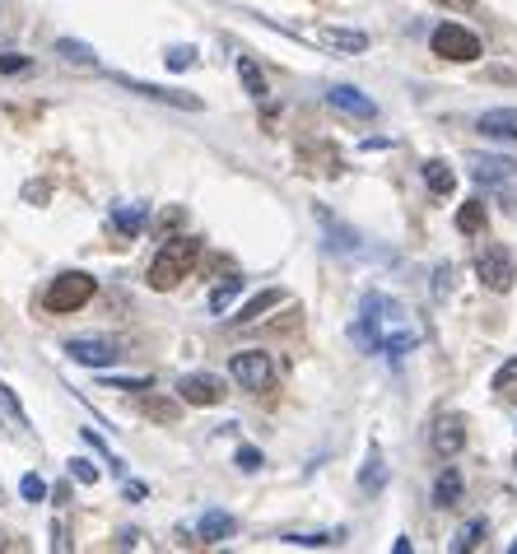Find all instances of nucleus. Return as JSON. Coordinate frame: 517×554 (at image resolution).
<instances>
[{
	"label": "nucleus",
	"instance_id": "obj_16",
	"mask_svg": "<svg viewBox=\"0 0 517 554\" xmlns=\"http://www.w3.org/2000/svg\"><path fill=\"white\" fill-rule=\"evenodd\" d=\"M462 471L457 466H448V471L434 480V508H457V499H462Z\"/></svg>",
	"mask_w": 517,
	"mask_h": 554
},
{
	"label": "nucleus",
	"instance_id": "obj_13",
	"mask_svg": "<svg viewBox=\"0 0 517 554\" xmlns=\"http://www.w3.org/2000/svg\"><path fill=\"white\" fill-rule=\"evenodd\" d=\"M517 173V163L513 159H504V154H471V177L476 182H508V177Z\"/></svg>",
	"mask_w": 517,
	"mask_h": 554
},
{
	"label": "nucleus",
	"instance_id": "obj_33",
	"mask_svg": "<svg viewBox=\"0 0 517 554\" xmlns=\"http://www.w3.org/2000/svg\"><path fill=\"white\" fill-rule=\"evenodd\" d=\"M233 461H238L243 471H261V452H257V447H238V457H233Z\"/></svg>",
	"mask_w": 517,
	"mask_h": 554
},
{
	"label": "nucleus",
	"instance_id": "obj_23",
	"mask_svg": "<svg viewBox=\"0 0 517 554\" xmlns=\"http://www.w3.org/2000/svg\"><path fill=\"white\" fill-rule=\"evenodd\" d=\"M0 424H14V429H28V415H24V406L14 401V392L0 382Z\"/></svg>",
	"mask_w": 517,
	"mask_h": 554
},
{
	"label": "nucleus",
	"instance_id": "obj_3",
	"mask_svg": "<svg viewBox=\"0 0 517 554\" xmlns=\"http://www.w3.org/2000/svg\"><path fill=\"white\" fill-rule=\"evenodd\" d=\"M94 275H84V271H66V275H56L52 284H47V294H42V308L47 312H80L89 298H94Z\"/></svg>",
	"mask_w": 517,
	"mask_h": 554
},
{
	"label": "nucleus",
	"instance_id": "obj_25",
	"mask_svg": "<svg viewBox=\"0 0 517 554\" xmlns=\"http://www.w3.org/2000/svg\"><path fill=\"white\" fill-rule=\"evenodd\" d=\"M457 229L462 233H485V201H466L457 210Z\"/></svg>",
	"mask_w": 517,
	"mask_h": 554
},
{
	"label": "nucleus",
	"instance_id": "obj_31",
	"mask_svg": "<svg viewBox=\"0 0 517 554\" xmlns=\"http://www.w3.org/2000/svg\"><path fill=\"white\" fill-rule=\"evenodd\" d=\"M70 475H75L80 485H98V471H94V461H84V457H75V461H70Z\"/></svg>",
	"mask_w": 517,
	"mask_h": 554
},
{
	"label": "nucleus",
	"instance_id": "obj_5",
	"mask_svg": "<svg viewBox=\"0 0 517 554\" xmlns=\"http://www.w3.org/2000/svg\"><path fill=\"white\" fill-rule=\"evenodd\" d=\"M429 47H434V56H443V61H480V38L462 24H438Z\"/></svg>",
	"mask_w": 517,
	"mask_h": 554
},
{
	"label": "nucleus",
	"instance_id": "obj_19",
	"mask_svg": "<svg viewBox=\"0 0 517 554\" xmlns=\"http://www.w3.org/2000/svg\"><path fill=\"white\" fill-rule=\"evenodd\" d=\"M275 303H285V294H280V289H266V294H257L252 298V303H243V308H238V317H233V326H252L261 317V312H271Z\"/></svg>",
	"mask_w": 517,
	"mask_h": 554
},
{
	"label": "nucleus",
	"instance_id": "obj_8",
	"mask_svg": "<svg viewBox=\"0 0 517 554\" xmlns=\"http://www.w3.org/2000/svg\"><path fill=\"white\" fill-rule=\"evenodd\" d=\"M177 401H187V406H219L224 401V382L215 373H187V378L177 382Z\"/></svg>",
	"mask_w": 517,
	"mask_h": 554
},
{
	"label": "nucleus",
	"instance_id": "obj_32",
	"mask_svg": "<svg viewBox=\"0 0 517 554\" xmlns=\"http://www.w3.org/2000/svg\"><path fill=\"white\" fill-rule=\"evenodd\" d=\"M513 382H517V359H508V364L494 373V392H508Z\"/></svg>",
	"mask_w": 517,
	"mask_h": 554
},
{
	"label": "nucleus",
	"instance_id": "obj_22",
	"mask_svg": "<svg viewBox=\"0 0 517 554\" xmlns=\"http://www.w3.org/2000/svg\"><path fill=\"white\" fill-rule=\"evenodd\" d=\"M56 56H66L75 66H98V56L89 42H75V38H56Z\"/></svg>",
	"mask_w": 517,
	"mask_h": 554
},
{
	"label": "nucleus",
	"instance_id": "obj_17",
	"mask_svg": "<svg viewBox=\"0 0 517 554\" xmlns=\"http://www.w3.org/2000/svg\"><path fill=\"white\" fill-rule=\"evenodd\" d=\"M317 38L327 47H336V52H364L368 47V33H359V28H322Z\"/></svg>",
	"mask_w": 517,
	"mask_h": 554
},
{
	"label": "nucleus",
	"instance_id": "obj_29",
	"mask_svg": "<svg viewBox=\"0 0 517 554\" xmlns=\"http://www.w3.org/2000/svg\"><path fill=\"white\" fill-rule=\"evenodd\" d=\"M480 536H485V522L476 517L471 527H462V536L452 541V550H457V554H462V550H476V545H480Z\"/></svg>",
	"mask_w": 517,
	"mask_h": 554
},
{
	"label": "nucleus",
	"instance_id": "obj_15",
	"mask_svg": "<svg viewBox=\"0 0 517 554\" xmlns=\"http://www.w3.org/2000/svg\"><path fill=\"white\" fill-rule=\"evenodd\" d=\"M233 531H238V522H233L229 513H219V508H210V513L196 522V536H201L205 545H219V541H229Z\"/></svg>",
	"mask_w": 517,
	"mask_h": 554
},
{
	"label": "nucleus",
	"instance_id": "obj_30",
	"mask_svg": "<svg viewBox=\"0 0 517 554\" xmlns=\"http://www.w3.org/2000/svg\"><path fill=\"white\" fill-rule=\"evenodd\" d=\"M24 70H33V61L19 52H0V75H24Z\"/></svg>",
	"mask_w": 517,
	"mask_h": 554
},
{
	"label": "nucleus",
	"instance_id": "obj_10",
	"mask_svg": "<svg viewBox=\"0 0 517 554\" xmlns=\"http://www.w3.org/2000/svg\"><path fill=\"white\" fill-rule=\"evenodd\" d=\"M429 447H434L438 457H457V452L466 447V419L462 415H443L434 429H429Z\"/></svg>",
	"mask_w": 517,
	"mask_h": 554
},
{
	"label": "nucleus",
	"instance_id": "obj_36",
	"mask_svg": "<svg viewBox=\"0 0 517 554\" xmlns=\"http://www.w3.org/2000/svg\"><path fill=\"white\" fill-rule=\"evenodd\" d=\"M438 5H452V10H471L476 0H438Z\"/></svg>",
	"mask_w": 517,
	"mask_h": 554
},
{
	"label": "nucleus",
	"instance_id": "obj_20",
	"mask_svg": "<svg viewBox=\"0 0 517 554\" xmlns=\"http://www.w3.org/2000/svg\"><path fill=\"white\" fill-rule=\"evenodd\" d=\"M238 80H243V89L252 98H266L271 89H266V75H261V66L252 61V56H238Z\"/></svg>",
	"mask_w": 517,
	"mask_h": 554
},
{
	"label": "nucleus",
	"instance_id": "obj_18",
	"mask_svg": "<svg viewBox=\"0 0 517 554\" xmlns=\"http://www.w3.org/2000/svg\"><path fill=\"white\" fill-rule=\"evenodd\" d=\"M424 187L434 191V196H452V187H457V173H452L443 159H429V163H424Z\"/></svg>",
	"mask_w": 517,
	"mask_h": 554
},
{
	"label": "nucleus",
	"instance_id": "obj_21",
	"mask_svg": "<svg viewBox=\"0 0 517 554\" xmlns=\"http://www.w3.org/2000/svg\"><path fill=\"white\" fill-rule=\"evenodd\" d=\"M382 485H387V466H382L378 447H373V452H368V461H364V471H359V489H364V494H378Z\"/></svg>",
	"mask_w": 517,
	"mask_h": 554
},
{
	"label": "nucleus",
	"instance_id": "obj_24",
	"mask_svg": "<svg viewBox=\"0 0 517 554\" xmlns=\"http://www.w3.org/2000/svg\"><path fill=\"white\" fill-rule=\"evenodd\" d=\"M238 294H243V280H238V275H229L224 284H215V289H210V298H205V303H210V312H224Z\"/></svg>",
	"mask_w": 517,
	"mask_h": 554
},
{
	"label": "nucleus",
	"instance_id": "obj_4",
	"mask_svg": "<svg viewBox=\"0 0 517 554\" xmlns=\"http://www.w3.org/2000/svg\"><path fill=\"white\" fill-rule=\"evenodd\" d=\"M229 373L243 392H271L275 387V364L266 350H243L229 359Z\"/></svg>",
	"mask_w": 517,
	"mask_h": 554
},
{
	"label": "nucleus",
	"instance_id": "obj_14",
	"mask_svg": "<svg viewBox=\"0 0 517 554\" xmlns=\"http://www.w3.org/2000/svg\"><path fill=\"white\" fill-rule=\"evenodd\" d=\"M150 224V205H136V201H126V205H112V229L122 233L126 243L131 238H140V229Z\"/></svg>",
	"mask_w": 517,
	"mask_h": 554
},
{
	"label": "nucleus",
	"instance_id": "obj_9",
	"mask_svg": "<svg viewBox=\"0 0 517 554\" xmlns=\"http://www.w3.org/2000/svg\"><path fill=\"white\" fill-rule=\"evenodd\" d=\"M327 103L336 112H345V117H359V122H373V117H378V103H373L368 94H359L354 84H331Z\"/></svg>",
	"mask_w": 517,
	"mask_h": 554
},
{
	"label": "nucleus",
	"instance_id": "obj_28",
	"mask_svg": "<svg viewBox=\"0 0 517 554\" xmlns=\"http://www.w3.org/2000/svg\"><path fill=\"white\" fill-rule=\"evenodd\" d=\"M164 66L168 70H191V66H196V47H168Z\"/></svg>",
	"mask_w": 517,
	"mask_h": 554
},
{
	"label": "nucleus",
	"instance_id": "obj_6",
	"mask_svg": "<svg viewBox=\"0 0 517 554\" xmlns=\"http://www.w3.org/2000/svg\"><path fill=\"white\" fill-rule=\"evenodd\" d=\"M476 275H480V284H485V289L504 294V289H513L517 266H513V257H508L504 247H485V252L476 257Z\"/></svg>",
	"mask_w": 517,
	"mask_h": 554
},
{
	"label": "nucleus",
	"instance_id": "obj_1",
	"mask_svg": "<svg viewBox=\"0 0 517 554\" xmlns=\"http://www.w3.org/2000/svg\"><path fill=\"white\" fill-rule=\"evenodd\" d=\"M350 340L368 354L401 359V354H410L420 345V326H415V317H410L396 298L373 289V294L359 298V317H354V326H350Z\"/></svg>",
	"mask_w": 517,
	"mask_h": 554
},
{
	"label": "nucleus",
	"instance_id": "obj_7",
	"mask_svg": "<svg viewBox=\"0 0 517 554\" xmlns=\"http://www.w3.org/2000/svg\"><path fill=\"white\" fill-rule=\"evenodd\" d=\"M66 354L75 359V364H84V368H108V364L122 359V345H117V340L80 336V340H70V345H66Z\"/></svg>",
	"mask_w": 517,
	"mask_h": 554
},
{
	"label": "nucleus",
	"instance_id": "obj_35",
	"mask_svg": "<svg viewBox=\"0 0 517 554\" xmlns=\"http://www.w3.org/2000/svg\"><path fill=\"white\" fill-rule=\"evenodd\" d=\"M145 410H150V415H159V419H173V406H164V401H145Z\"/></svg>",
	"mask_w": 517,
	"mask_h": 554
},
{
	"label": "nucleus",
	"instance_id": "obj_26",
	"mask_svg": "<svg viewBox=\"0 0 517 554\" xmlns=\"http://www.w3.org/2000/svg\"><path fill=\"white\" fill-rule=\"evenodd\" d=\"M285 545H303V550H317V545H341V531H294V536H285Z\"/></svg>",
	"mask_w": 517,
	"mask_h": 554
},
{
	"label": "nucleus",
	"instance_id": "obj_37",
	"mask_svg": "<svg viewBox=\"0 0 517 554\" xmlns=\"http://www.w3.org/2000/svg\"><path fill=\"white\" fill-rule=\"evenodd\" d=\"M508 550H513V554H517V541H513V545H508Z\"/></svg>",
	"mask_w": 517,
	"mask_h": 554
},
{
	"label": "nucleus",
	"instance_id": "obj_27",
	"mask_svg": "<svg viewBox=\"0 0 517 554\" xmlns=\"http://www.w3.org/2000/svg\"><path fill=\"white\" fill-rule=\"evenodd\" d=\"M19 494H24L28 503H42V499H47V480H42L38 471H28L24 480H19Z\"/></svg>",
	"mask_w": 517,
	"mask_h": 554
},
{
	"label": "nucleus",
	"instance_id": "obj_2",
	"mask_svg": "<svg viewBox=\"0 0 517 554\" xmlns=\"http://www.w3.org/2000/svg\"><path fill=\"white\" fill-rule=\"evenodd\" d=\"M196 257H201V243H196V238H168L150 261V289L168 294L173 284L187 280V271L196 266Z\"/></svg>",
	"mask_w": 517,
	"mask_h": 554
},
{
	"label": "nucleus",
	"instance_id": "obj_11",
	"mask_svg": "<svg viewBox=\"0 0 517 554\" xmlns=\"http://www.w3.org/2000/svg\"><path fill=\"white\" fill-rule=\"evenodd\" d=\"M122 89H131V94L140 98H154V103H168V108H187V112H201V98H191V94H173V89H159V84H140V80H117Z\"/></svg>",
	"mask_w": 517,
	"mask_h": 554
},
{
	"label": "nucleus",
	"instance_id": "obj_12",
	"mask_svg": "<svg viewBox=\"0 0 517 554\" xmlns=\"http://www.w3.org/2000/svg\"><path fill=\"white\" fill-rule=\"evenodd\" d=\"M476 131L485 140H517V108H490V112H480Z\"/></svg>",
	"mask_w": 517,
	"mask_h": 554
},
{
	"label": "nucleus",
	"instance_id": "obj_34",
	"mask_svg": "<svg viewBox=\"0 0 517 554\" xmlns=\"http://www.w3.org/2000/svg\"><path fill=\"white\" fill-rule=\"evenodd\" d=\"M112 387H122V392H150L154 382L150 378H108Z\"/></svg>",
	"mask_w": 517,
	"mask_h": 554
}]
</instances>
